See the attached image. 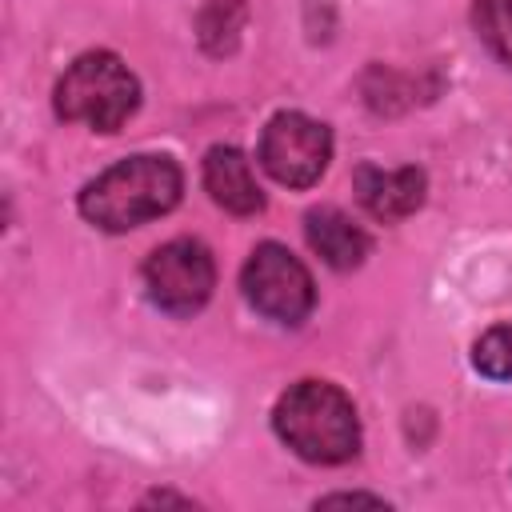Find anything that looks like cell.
<instances>
[{
  "instance_id": "obj_7",
  "label": "cell",
  "mask_w": 512,
  "mask_h": 512,
  "mask_svg": "<svg viewBox=\"0 0 512 512\" xmlns=\"http://www.w3.org/2000/svg\"><path fill=\"white\" fill-rule=\"evenodd\" d=\"M356 196L376 220H400V216L420 208L424 172L420 168H376V164H364L356 172Z\"/></svg>"
},
{
  "instance_id": "obj_10",
  "label": "cell",
  "mask_w": 512,
  "mask_h": 512,
  "mask_svg": "<svg viewBox=\"0 0 512 512\" xmlns=\"http://www.w3.org/2000/svg\"><path fill=\"white\" fill-rule=\"evenodd\" d=\"M472 28L480 44L512 68V0H472Z\"/></svg>"
},
{
  "instance_id": "obj_1",
  "label": "cell",
  "mask_w": 512,
  "mask_h": 512,
  "mask_svg": "<svg viewBox=\"0 0 512 512\" xmlns=\"http://www.w3.org/2000/svg\"><path fill=\"white\" fill-rule=\"evenodd\" d=\"M180 168L168 156H128L80 192V212L104 232H128L164 216L180 200Z\"/></svg>"
},
{
  "instance_id": "obj_4",
  "label": "cell",
  "mask_w": 512,
  "mask_h": 512,
  "mask_svg": "<svg viewBox=\"0 0 512 512\" xmlns=\"http://www.w3.org/2000/svg\"><path fill=\"white\" fill-rule=\"evenodd\" d=\"M240 284H244L248 304L276 324H300L316 300L308 268L280 244H260L248 256Z\"/></svg>"
},
{
  "instance_id": "obj_9",
  "label": "cell",
  "mask_w": 512,
  "mask_h": 512,
  "mask_svg": "<svg viewBox=\"0 0 512 512\" xmlns=\"http://www.w3.org/2000/svg\"><path fill=\"white\" fill-rule=\"evenodd\" d=\"M304 232H308L312 252H316L328 268L348 272V268H356V264L368 256V236H364L360 224H352L340 208H316V212H308Z\"/></svg>"
},
{
  "instance_id": "obj_11",
  "label": "cell",
  "mask_w": 512,
  "mask_h": 512,
  "mask_svg": "<svg viewBox=\"0 0 512 512\" xmlns=\"http://www.w3.org/2000/svg\"><path fill=\"white\" fill-rule=\"evenodd\" d=\"M472 364L488 380H512V324L488 328L472 348Z\"/></svg>"
},
{
  "instance_id": "obj_2",
  "label": "cell",
  "mask_w": 512,
  "mask_h": 512,
  "mask_svg": "<svg viewBox=\"0 0 512 512\" xmlns=\"http://www.w3.org/2000/svg\"><path fill=\"white\" fill-rule=\"evenodd\" d=\"M280 440L312 464H344L360 448V420L352 400L328 380L292 384L272 412Z\"/></svg>"
},
{
  "instance_id": "obj_8",
  "label": "cell",
  "mask_w": 512,
  "mask_h": 512,
  "mask_svg": "<svg viewBox=\"0 0 512 512\" xmlns=\"http://www.w3.org/2000/svg\"><path fill=\"white\" fill-rule=\"evenodd\" d=\"M204 188L212 192V200L236 216H252L264 208V192L252 176V164L240 148H212L204 156Z\"/></svg>"
},
{
  "instance_id": "obj_5",
  "label": "cell",
  "mask_w": 512,
  "mask_h": 512,
  "mask_svg": "<svg viewBox=\"0 0 512 512\" xmlns=\"http://www.w3.org/2000/svg\"><path fill=\"white\" fill-rule=\"evenodd\" d=\"M216 284V264L200 240H168L144 260V288L156 308L172 316H192L208 304Z\"/></svg>"
},
{
  "instance_id": "obj_6",
  "label": "cell",
  "mask_w": 512,
  "mask_h": 512,
  "mask_svg": "<svg viewBox=\"0 0 512 512\" xmlns=\"http://www.w3.org/2000/svg\"><path fill=\"white\" fill-rule=\"evenodd\" d=\"M332 156V136L320 120L304 112H280L260 136V164L272 180L288 188H308L320 180Z\"/></svg>"
},
{
  "instance_id": "obj_3",
  "label": "cell",
  "mask_w": 512,
  "mask_h": 512,
  "mask_svg": "<svg viewBox=\"0 0 512 512\" xmlns=\"http://www.w3.org/2000/svg\"><path fill=\"white\" fill-rule=\"evenodd\" d=\"M140 104V84L112 52H84L56 84V112L96 132H116Z\"/></svg>"
}]
</instances>
